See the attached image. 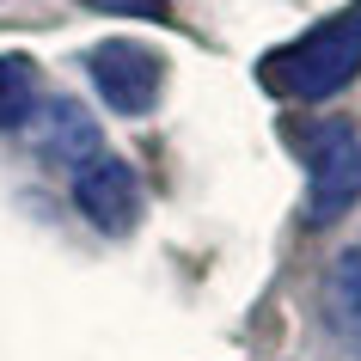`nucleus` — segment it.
<instances>
[{"label": "nucleus", "instance_id": "1", "mask_svg": "<svg viewBox=\"0 0 361 361\" xmlns=\"http://www.w3.org/2000/svg\"><path fill=\"white\" fill-rule=\"evenodd\" d=\"M257 74H264L269 92L300 98V104H319V98L343 92V86L361 74V0H349L331 19H319L306 37L288 43V49L264 56Z\"/></svg>", "mask_w": 361, "mask_h": 361}, {"label": "nucleus", "instance_id": "2", "mask_svg": "<svg viewBox=\"0 0 361 361\" xmlns=\"http://www.w3.org/2000/svg\"><path fill=\"white\" fill-rule=\"evenodd\" d=\"M288 147L306 166V202L300 221L306 227H337L343 214L361 202V135L343 116H319V123H294Z\"/></svg>", "mask_w": 361, "mask_h": 361}, {"label": "nucleus", "instance_id": "3", "mask_svg": "<svg viewBox=\"0 0 361 361\" xmlns=\"http://www.w3.org/2000/svg\"><path fill=\"white\" fill-rule=\"evenodd\" d=\"M86 74L116 116H147L166 86V61L135 37H104L98 49H86Z\"/></svg>", "mask_w": 361, "mask_h": 361}, {"label": "nucleus", "instance_id": "4", "mask_svg": "<svg viewBox=\"0 0 361 361\" xmlns=\"http://www.w3.org/2000/svg\"><path fill=\"white\" fill-rule=\"evenodd\" d=\"M74 184V209L92 221L98 233H111V239H123V233L141 221V178L129 171V159H116V153H92L86 166L68 171Z\"/></svg>", "mask_w": 361, "mask_h": 361}, {"label": "nucleus", "instance_id": "5", "mask_svg": "<svg viewBox=\"0 0 361 361\" xmlns=\"http://www.w3.org/2000/svg\"><path fill=\"white\" fill-rule=\"evenodd\" d=\"M25 135H31V147L43 153V159H56V166H86L92 153H104V135H98L92 111L80 104V98H43L37 111H31V123H25Z\"/></svg>", "mask_w": 361, "mask_h": 361}, {"label": "nucleus", "instance_id": "6", "mask_svg": "<svg viewBox=\"0 0 361 361\" xmlns=\"http://www.w3.org/2000/svg\"><path fill=\"white\" fill-rule=\"evenodd\" d=\"M324 312H331V331L349 337L361 349V239L331 264V282H324Z\"/></svg>", "mask_w": 361, "mask_h": 361}, {"label": "nucleus", "instance_id": "7", "mask_svg": "<svg viewBox=\"0 0 361 361\" xmlns=\"http://www.w3.org/2000/svg\"><path fill=\"white\" fill-rule=\"evenodd\" d=\"M37 104H43L37 68H31L25 56H0V129H25Z\"/></svg>", "mask_w": 361, "mask_h": 361}, {"label": "nucleus", "instance_id": "8", "mask_svg": "<svg viewBox=\"0 0 361 361\" xmlns=\"http://www.w3.org/2000/svg\"><path fill=\"white\" fill-rule=\"evenodd\" d=\"M86 6H98V13H123V19H166L171 0H86Z\"/></svg>", "mask_w": 361, "mask_h": 361}]
</instances>
